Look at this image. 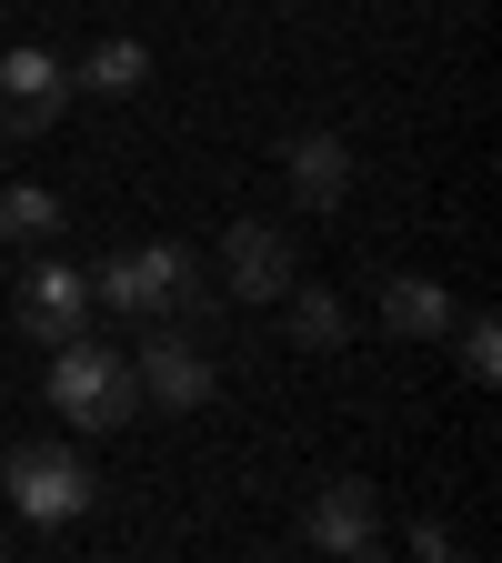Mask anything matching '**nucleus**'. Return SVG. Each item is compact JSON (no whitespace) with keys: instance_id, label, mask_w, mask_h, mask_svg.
<instances>
[{"instance_id":"obj_1","label":"nucleus","mask_w":502,"mask_h":563,"mask_svg":"<svg viewBox=\"0 0 502 563\" xmlns=\"http://www.w3.org/2000/svg\"><path fill=\"white\" fill-rule=\"evenodd\" d=\"M41 393H51V412L70 422V433H121V422L141 412V383H131V363L81 322L70 342H51V373H41Z\"/></svg>"},{"instance_id":"obj_2","label":"nucleus","mask_w":502,"mask_h":563,"mask_svg":"<svg viewBox=\"0 0 502 563\" xmlns=\"http://www.w3.org/2000/svg\"><path fill=\"white\" fill-rule=\"evenodd\" d=\"M0 493H11V514L31 533H70L101 504V473H91L81 443H11V453H0Z\"/></svg>"},{"instance_id":"obj_3","label":"nucleus","mask_w":502,"mask_h":563,"mask_svg":"<svg viewBox=\"0 0 502 563\" xmlns=\"http://www.w3.org/2000/svg\"><path fill=\"white\" fill-rule=\"evenodd\" d=\"M211 312H222V292L201 282L191 242H141L131 252V322H191V332H211Z\"/></svg>"},{"instance_id":"obj_4","label":"nucleus","mask_w":502,"mask_h":563,"mask_svg":"<svg viewBox=\"0 0 502 563\" xmlns=\"http://www.w3.org/2000/svg\"><path fill=\"white\" fill-rule=\"evenodd\" d=\"M131 383H141V402H152V412H201L222 373H211V352L191 342V322H141Z\"/></svg>"},{"instance_id":"obj_5","label":"nucleus","mask_w":502,"mask_h":563,"mask_svg":"<svg viewBox=\"0 0 502 563\" xmlns=\"http://www.w3.org/2000/svg\"><path fill=\"white\" fill-rule=\"evenodd\" d=\"M70 101H81V91H70V60H51L41 41L0 51V131H11V141H41Z\"/></svg>"},{"instance_id":"obj_6","label":"nucleus","mask_w":502,"mask_h":563,"mask_svg":"<svg viewBox=\"0 0 502 563\" xmlns=\"http://www.w3.org/2000/svg\"><path fill=\"white\" fill-rule=\"evenodd\" d=\"M302 543H312V553H342V563H372V553H382V493H372L362 473L322 483L312 504H302Z\"/></svg>"},{"instance_id":"obj_7","label":"nucleus","mask_w":502,"mask_h":563,"mask_svg":"<svg viewBox=\"0 0 502 563\" xmlns=\"http://www.w3.org/2000/svg\"><path fill=\"white\" fill-rule=\"evenodd\" d=\"M81 322H91V272L60 262V252H31V272H21V332L70 342Z\"/></svg>"},{"instance_id":"obj_8","label":"nucleus","mask_w":502,"mask_h":563,"mask_svg":"<svg viewBox=\"0 0 502 563\" xmlns=\"http://www.w3.org/2000/svg\"><path fill=\"white\" fill-rule=\"evenodd\" d=\"M352 172H362V162H352L342 131H292V141H281V191H292L302 211H342Z\"/></svg>"},{"instance_id":"obj_9","label":"nucleus","mask_w":502,"mask_h":563,"mask_svg":"<svg viewBox=\"0 0 502 563\" xmlns=\"http://www.w3.org/2000/svg\"><path fill=\"white\" fill-rule=\"evenodd\" d=\"M222 292L232 302H281L292 292V242H281L271 222H232L222 232Z\"/></svg>"},{"instance_id":"obj_10","label":"nucleus","mask_w":502,"mask_h":563,"mask_svg":"<svg viewBox=\"0 0 502 563\" xmlns=\"http://www.w3.org/2000/svg\"><path fill=\"white\" fill-rule=\"evenodd\" d=\"M372 312H382V332H392V342H443V332L462 322V302L443 292V282H422V272H382Z\"/></svg>"},{"instance_id":"obj_11","label":"nucleus","mask_w":502,"mask_h":563,"mask_svg":"<svg viewBox=\"0 0 502 563\" xmlns=\"http://www.w3.org/2000/svg\"><path fill=\"white\" fill-rule=\"evenodd\" d=\"M141 81H152V51H141L131 31H111V41H91L81 60H70V91H91V101H131Z\"/></svg>"},{"instance_id":"obj_12","label":"nucleus","mask_w":502,"mask_h":563,"mask_svg":"<svg viewBox=\"0 0 502 563\" xmlns=\"http://www.w3.org/2000/svg\"><path fill=\"white\" fill-rule=\"evenodd\" d=\"M60 191H41V181H11L0 191V252H41V242H60Z\"/></svg>"},{"instance_id":"obj_13","label":"nucleus","mask_w":502,"mask_h":563,"mask_svg":"<svg viewBox=\"0 0 502 563\" xmlns=\"http://www.w3.org/2000/svg\"><path fill=\"white\" fill-rule=\"evenodd\" d=\"M292 342L302 352H342L352 342V302L322 292V282H292Z\"/></svg>"},{"instance_id":"obj_14","label":"nucleus","mask_w":502,"mask_h":563,"mask_svg":"<svg viewBox=\"0 0 502 563\" xmlns=\"http://www.w3.org/2000/svg\"><path fill=\"white\" fill-rule=\"evenodd\" d=\"M453 342H462V373H472V383H502V322H492V312L453 322Z\"/></svg>"},{"instance_id":"obj_15","label":"nucleus","mask_w":502,"mask_h":563,"mask_svg":"<svg viewBox=\"0 0 502 563\" xmlns=\"http://www.w3.org/2000/svg\"><path fill=\"white\" fill-rule=\"evenodd\" d=\"M412 553H422V563H453L462 543H453V523H443V514H422V523H412Z\"/></svg>"},{"instance_id":"obj_16","label":"nucleus","mask_w":502,"mask_h":563,"mask_svg":"<svg viewBox=\"0 0 502 563\" xmlns=\"http://www.w3.org/2000/svg\"><path fill=\"white\" fill-rule=\"evenodd\" d=\"M0 262H11V252H0Z\"/></svg>"}]
</instances>
